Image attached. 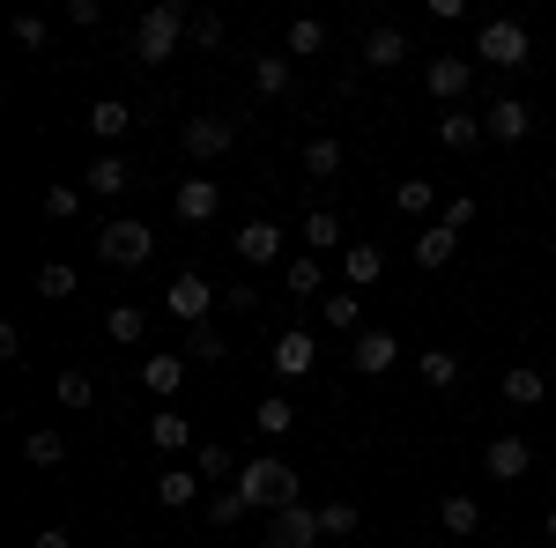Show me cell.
Segmentation results:
<instances>
[{
  "label": "cell",
  "mask_w": 556,
  "mask_h": 548,
  "mask_svg": "<svg viewBox=\"0 0 556 548\" xmlns=\"http://www.w3.org/2000/svg\"><path fill=\"white\" fill-rule=\"evenodd\" d=\"M186 30H193V15H186L178 0L141 8V23H134V60H141V67H164L178 44H186Z\"/></svg>",
  "instance_id": "cell-1"
},
{
  "label": "cell",
  "mask_w": 556,
  "mask_h": 548,
  "mask_svg": "<svg viewBox=\"0 0 556 548\" xmlns=\"http://www.w3.org/2000/svg\"><path fill=\"white\" fill-rule=\"evenodd\" d=\"M238 489H245V505H253V511H290V505H298V474L282 467V453H260V460H245Z\"/></svg>",
  "instance_id": "cell-2"
},
{
  "label": "cell",
  "mask_w": 556,
  "mask_h": 548,
  "mask_svg": "<svg viewBox=\"0 0 556 548\" xmlns=\"http://www.w3.org/2000/svg\"><path fill=\"white\" fill-rule=\"evenodd\" d=\"M149 253H156V230L134 222V215H112V222L97 230V259H104V267H149Z\"/></svg>",
  "instance_id": "cell-3"
},
{
  "label": "cell",
  "mask_w": 556,
  "mask_h": 548,
  "mask_svg": "<svg viewBox=\"0 0 556 548\" xmlns=\"http://www.w3.org/2000/svg\"><path fill=\"white\" fill-rule=\"evenodd\" d=\"M475 60H490V67H527V60H534L527 23H519V15H490V23L475 30Z\"/></svg>",
  "instance_id": "cell-4"
},
{
  "label": "cell",
  "mask_w": 556,
  "mask_h": 548,
  "mask_svg": "<svg viewBox=\"0 0 556 548\" xmlns=\"http://www.w3.org/2000/svg\"><path fill=\"white\" fill-rule=\"evenodd\" d=\"M186 156L193 164H215V156H230V141H238V119H223V112H208V119H186Z\"/></svg>",
  "instance_id": "cell-5"
},
{
  "label": "cell",
  "mask_w": 556,
  "mask_h": 548,
  "mask_svg": "<svg viewBox=\"0 0 556 548\" xmlns=\"http://www.w3.org/2000/svg\"><path fill=\"white\" fill-rule=\"evenodd\" d=\"M468 82H475V67L460 60V52H438V60L424 67V89L438 97V104H445V112H453V104L468 97Z\"/></svg>",
  "instance_id": "cell-6"
},
{
  "label": "cell",
  "mask_w": 556,
  "mask_h": 548,
  "mask_svg": "<svg viewBox=\"0 0 556 548\" xmlns=\"http://www.w3.org/2000/svg\"><path fill=\"white\" fill-rule=\"evenodd\" d=\"M349 364H356V371H364V379H386V371H393V364H401V341L386 334V327H364V334L349 341Z\"/></svg>",
  "instance_id": "cell-7"
},
{
  "label": "cell",
  "mask_w": 556,
  "mask_h": 548,
  "mask_svg": "<svg viewBox=\"0 0 556 548\" xmlns=\"http://www.w3.org/2000/svg\"><path fill=\"white\" fill-rule=\"evenodd\" d=\"M482 467H490V482H519V474H534V445L505 430V437L482 445Z\"/></svg>",
  "instance_id": "cell-8"
},
{
  "label": "cell",
  "mask_w": 556,
  "mask_h": 548,
  "mask_svg": "<svg viewBox=\"0 0 556 548\" xmlns=\"http://www.w3.org/2000/svg\"><path fill=\"white\" fill-rule=\"evenodd\" d=\"M260 548H319V511H312V505L275 511V526H267V541H260Z\"/></svg>",
  "instance_id": "cell-9"
},
{
  "label": "cell",
  "mask_w": 556,
  "mask_h": 548,
  "mask_svg": "<svg viewBox=\"0 0 556 548\" xmlns=\"http://www.w3.org/2000/svg\"><path fill=\"white\" fill-rule=\"evenodd\" d=\"M164 304H172V319H186V327H201V319H208V304H215V290L201 282V275H172V290H164Z\"/></svg>",
  "instance_id": "cell-10"
},
{
  "label": "cell",
  "mask_w": 556,
  "mask_h": 548,
  "mask_svg": "<svg viewBox=\"0 0 556 548\" xmlns=\"http://www.w3.org/2000/svg\"><path fill=\"white\" fill-rule=\"evenodd\" d=\"M230 245H238V259H253V267H275V259H282V222L260 215V222H245Z\"/></svg>",
  "instance_id": "cell-11"
},
{
  "label": "cell",
  "mask_w": 556,
  "mask_h": 548,
  "mask_svg": "<svg viewBox=\"0 0 556 548\" xmlns=\"http://www.w3.org/2000/svg\"><path fill=\"white\" fill-rule=\"evenodd\" d=\"M267 364H275V379H312V364H319V341H312V334H282Z\"/></svg>",
  "instance_id": "cell-12"
},
{
  "label": "cell",
  "mask_w": 556,
  "mask_h": 548,
  "mask_svg": "<svg viewBox=\"0 0 556 548\" xmlns=\"http://www.w3.org/2000/svg\"><path fill=\"white\" fill-rule=\"evenodd\" d=\"M408 60V30L401 23H371L364 30V67H401Z\"/></svg>",
  "instance_id": "cell-13"
},
{
  "label": "cell",
  "mask_w": 556,
  "mask_h": 548,
  "mask_svg": "<svg viewBox=\"0 0 556 548\" xmlns=\"http://www.w3.org/2000/svg\"><path fill=\"white\" fill-rule=\"evenodd\" d=\"M482 127H490V141H527L534 133V112H527V97H497Z\"/></svg>",
  "instance_id": "cell-14"
},
{
  "label": "cell",
  "mask_w": 556,
  "mask_h": 548,
  "mask_svg": "<svg viewBox=\"0 0 556 548\" xmlns=\"http://www.w3.org/2000/svg\"><path fill=\"white\" fill-rule=\"evenodd\" d=\"M497 393H505L513 408H542V400H549V371H534V364H513V371L497 379Z\"/></svg>",
  "instance_id": "cell-15"
},
{
  "label": "cell",
  "mask_w": 556,
  "mask_h": 548,
  "mask_svg": "<svg viewBox=\"0 0 556 548\" xmlns=\"http://www.w3.org/2000/svg\"><path fill=\"white\" fill-rule=\"evenodd\" d=\"M83 186H89V193H97V201H119V193H127V186H134V170L119 164L112 149H104V156H97V164L83 170Z\"/></svg>",
  "instance_id": "cell-16"
},
{
  "label": "cell",
  "mask_w": 556,
  "mask_h": 548,
  "mask_svg": "<svg viewBox=\"0 0 556 548\" xmlns=\"http://www.w3.org/2000/svg\"><path fill=\"white\" fill-rule=\"evenodd\" d=\"M215 208H223V186L215 178H186L178 186V222H208Z\"/></svg>",
  "instance_id": "cell-17"
},
{
  "label": "cell",
  "mask_w": 556,
  "mask_h": 548,
  "mask_svg": "<svg viewBox=\"0 0 556 548\" xmlns=\"http://www.w3.org/2000/svg\"><path fill=\"white\" fill-rule=\"evenodd\" d=\"M156 497H164V511H186L201 497V467H164L156 474Z\"/></svg>",
  "instance_id": "cell-18"
},
{
  "label": "cell",
  "mask_w": 556,
  "mask_h": 548,
  "mask_svg": "<svg viewBox=\"0 0 556 548\" xmlns=\"http://www.w3.org/2000/svg\"><path fill=\"white\" fill-rule=\"evenodd\" d=\"M453 253H460V230H453V222H424V238H416V267H445Z\"/></svg>",
  "instance_id": "cell-19"
},
{
  "label": "cell",
  "mask_w": 556,
  "mask_h": 548,
  "mask_svg": "<svg viewBox=\"0 0 556 548\" xmlns=\"http://www.w3.org/2000/svg\"><path fill=\"white\" fill-rule=\"evenodd\" d=\"M193 467H201V482H215V489H230L245 467H238V453L230 445H193Z\"/></svg>",
  "instance_id": "cell-20"
},
{
  "label": "cell",
  "mask_w": 556,
  "mask_h": 548,
  "mask_svg": "<svg viewBox=\"0 0 556 548\" xmlns=\"http://www.w3.org/2000/svg\"><path fill=\"white\" fill-rule=\"evenodd\" d=\"M379 275H386V253H379V245H349V253H342V282H349V290H371Z\"/></svg>",
  "instance_id": "cell-21"
},
{
  "label": "cell",
  "mask_w": 556,
  "mask_h": 548,
  "mask_svg": "<svg viewBox=\"0 0 556 548\" xmlns=\"http://www.w3.org/2000/svg\"><path fill=\"white\" fill-rule=\"evenodd\" d=\"M141 385H149L156 400H172L178 385H186V356H149V364H141Z\"/></svg>",
  "instance_id": "cell-22"
},
{
  "label": "cell",
  "mask_w": 556,
  "mask_h": 548,
  "mask_svg": "<svg viewBox=\"0 0 556 548\" xmlns=\"http://www.w3.org/2000/svg\"><path fill=\"white\" fill-rule=\"evenodd\" d=\"M127 127H134V112L119 97H97V104H89V133H97V141H119Z\"/></svg>",
  "instance_id": "cell-23"
},
{
  "label": "cell",
  "mask_w": 556,
  "mask_h": 548,
  "mask_svg": "<svg viewBox=\"0 0 556 548\" xmlns=\"http://www.w3.org/2000/svg\"><path fill=\"white\" fill-rule=\"evenodd\" d=\"M104 334L119 341V348H134V341L149 334V311H141V304H112V311H104Z\"/></svg>",
  "instance_id": "cell-24"
},
{
  "label": "cell",
  "mask_w": 556,
  "mask_h": 548,
  "mask_svg": "<svg viewBox=\"0 0 556 548\" xmlns=\"http://www.w3.org/2000/svg\"><path fill=\"white\" fill-rule=\"evenodd\" d=\"M416 371H424V385L453 393V385H460V356H453V348H424V356H416Z\"/></svg>",
  "instance_id": "cell-25"
},
{
  "label": "cell",
  "mask_w": 556,
  "mask_h": 548,
  "mask_svg": "<svg viewBox=\"0 0 556 548\" xmlns=\"http://www.w3.org/2000/svg\"><path fill=\"white\" fill-rule=\"evenodd\" d=\"M304 245H312V253H349L342 222H334L327 208H312V215H304Z\"/></svg>",
  "instance_id": "cell-26"
},
{
  "label": "cell",
  "mask_w": 556,
  "mask_h": 548,
  "mask_svg": "<svg viewBox=\"0 0 556 548\" xmlns=\"http://www.w3.org/2000/svg\"><path fill=\"white\" fill-rule=\"evenodd\" d=\"M149 445H156V453H186V445H193L186 416H172V408H164V416H149Z\"/></svg>",
  "instance_id": "cell-27"
},
{
  "label": "cell",
  "mask_w": 556,
  "mask_h": 548,
  "mask_svg": "<svg viewBox=\"0 0 556 548\" xmlns=\"http://www.w3.org/2000/svg\"><path fill=\"white\" fill-rule=\"evenodd\" d=\"M482 119H468V112H460V104H453V112H445V119H438V141H445V149H475V141H482Z\"/></svg>",
  "instance_id": "cell-28"
},
{
  "label": "cell",
  "mask_w": 556,
  "mask_h": 548,
  "mask_svg": "<svg viewBox=\"0 0 556 548\" xmlns=\"http://www.w3.org/2000/svg\"><path fill=\"white\" fill-rule=\"evenodd\" d=\"M438 526H445V534H475V526H482V505H475V497H460V489H453V497H445V505H438Z\"/></svg>",
  "instance_id": "cell-29"
},
{
  "label": "cell",
  "mask_w": 556,
  "mask_h": 548,
  "mask_svg": "<svg viewBox=\"0 0 556 548\" xmlns=\"http://www.w3.org/2000/svg\"><path fill=\"white\" fill-rule=\"evenodd\" d=\"M304 178H342V141H334V133H319V141L304 149Z\"/></svg>",
  "instance_id": "cell-30"
},
{
  "label": "cell",
  "mask_w": 556,
  "mask_h": 548,
  "mask_svg": "<svg viewBox=\"0 0 556 548\" xmlns=\"http://www.w3.org/2000/svg\"><path fill=\"white\" fill-rule=\"evenodd\" d=\"M319 319H327L334 334H356V319H364V304H356L349 290H334V296H319Z\"/></svg>",
  "instance_id": "cell-31"
},
{
  "label": "cell",
  "mask_w": 556,
  "mask_h": 548,
  "mask_svg": "<svg viewBox=\"0 0 556 548\" xmlns=\"http://www.w3.org/2000/svg\"><path fill=\"white\" fill-rule=\"evenodd\" d=\"M312 52H327V23L319 15H298L290 23V60H312Z\"/></svg>",
  "instance_id": "cell-32"
},
{
  "label": "cell",
  "mask_w": 556,
  "mask_h": 548,
  "mask_svg": "<svg viewBox=\"0 0 556 548\" xmlns=\"http://www.w3.org/2000/svg\"><path fill=\"white\" fill-rule=\"evenodd\" d=\"M253 422H260V437H290V422H298V408H290V400L275 393V400H260V408H253Z\"/></svg>",
  "instance_id": "cell-33"
},
{
  "label": "cell",
  "mask_w": 556,
  "mask_h": 548,
  "mask_svg": "<svg viewBox=\"0 0 556 548\" xmlns=\"http://www.w3.org/2000/svg\"><path fill=\"white\" fill-rule=\"evenodd\" d=\"M208 519H215V526H245V519H253V505H245V489H238V482H230V489H215Z\"/></svg>",
  "instance_id": "cell-34"
},
{
  "label": "cell",
  "mask_w": 556,
  "mask_h": 548,
  "mask_svg": "<svg viewBox=\"0 0 556 548\" xmlns=\"http://www.w3.org/2000/svg\"><path fill=\"white\" fill-rule=\"evenodd\" d=\"M253 89H260V97H282V89H290V60H282V52L253 60Z\"/></svg>",
  "instance_id": "cell-35"
},
{
  "label": "cell",
  "mask_w": 556,
  "mask_h": 548,
  "mask_svg": "<svg viewBox=\"0 0 556 548\" xmlns=\"http://www.w3.org/2000/svg\"><path fill=\"white\" fill-rule=\"evenodd\" d=\"M393 208H401V215H430V208H438L430 178H401V186H393Z\"/></svg>",
  "instance_id": "cell-36"
},
{
  "label": "cell",
  "mask_w": 556,
  "mask_h": 548,
  "mask_svg": "<svg viewBox=\"0 0 556 548\" xmlns=\"http://www.w3.org/2000/svg\"><path fill=\"white\" fill-rule=\"evenodd\" d=\"M23 453H30V467H60V460H67V437H60V430H30Z\"/></svg>",
  "instance_id": "cell-37"
},
{
  "label": "cell",
  "mask_w": 556,
  "mask_h": 548,
  "mask_svg": "<svg viewBox=\"0 0 556 548\" xmlns=\"http://www.w3.org/2000/svg\"><path fill=\"white\" fill-rule=\"evenodd\" d=\"M356 526H364V511L349 505V497H334V505H319V534H342V541H349Z\"/></svg>",
  "instance_id": "cell-38"
},
{
  "label": "cell",
  "mask_w": 556,
  "mask_h": 548,
  "mask_svg": "<svg viewBox=\"0 0 556 548\" xmlns=\"http://www.w3.org/2000/svg\"><path fill=\"white\" fill-rule=\"evenodd\" d=\"M282 290H290V296H319V259L298 253L290 267H282Z\"/></svg>",
  "instance_id": "cell-39"
},
{
  "label": "cell",
  "mask_w": 556,
  "mask_h": 548,
  "mask_svg": "<svg viewBox=\"0 0 556 548\" xmlns=\"http://www.w3.org/2000/svg\"><path fill=\"white\" fill-rule=\"evenodd\" d=\"M38 296H75V267H67V259H45L38 267Z\"/></svg>",
  "instance_id": "cell-40"
},
{
  "label": "cell",
  "mask_w": 556,
  "mask_h": 548,
  "mask_svg": "<svg viewBox=\"0 0 556 548\" xmlns=\"http://www.w3.org/2000/svg\"><path fill=\"white\" fill-rule=\"evenodd\" d=\"M45 215H52V222H75V215H83V193H75V186H45Z\"/></svg>",
  "instance_id": "cell-41"
},
{
  "label": "cell",
  "mask_w": 556,
  "mask_h": 548,
  "mask_svg": "<svg viewBox=\"0 0 556 548\" xmlns=\"http://www.w3.org/2000/svg\"><path fill=\"white\" fill-rule=\"evenodd\" d=\"M89 393H97L89 371H67V379H60V408H89Z\"/></svg>",
  "instance_id": "cell-42"
},
{
  "label": "cell",
  "mask_w": 556,
  "mask_h": 548,
  "mask_svg": "<svg viewBox=\"0 0 556 548\" xmlns=\"http://www.w3.org/2000/svg\"><path fill=\"white\" fill-rule=\"evenodd\" d=\"M186 38H193V44H208V52H215V44H223V15H215V8H201V15H193V30H186Z\"/></svg>",
  "instance_id": "cell-43"
},
{
  "label": "cell",
  "mask_w": 556,
  "mask_h": 548,
  "mask_svg": "<svg viewBox=\"0 0 556 548\" xmlns=\"http://www.w3.org/2000/svg\"><path fill=\"white\" fill-rule=\"evenodd\" d=\"M186 356H201V364H223V341H215L208 327H193V341H186Z\"/></svg>",
  "instance_id": "cell-44"
},
{
  "label": "cell",
  "mask_w": 556,
  "mask_h": 548,
  "mask_svg": "<svg viewBox=\"0 0 556 548\" xmlns=\"http://www.w3.org/2000/svg\"><path fill=\"white\" fill-rule=\"evenodd\" d=\"M15 44H30V52H45V23H38V15H15Z\"/></svg>",
  "instance_id": "cell-45"
},
{
  "label": "cell",
  "mask_w": 556,
  "mask_h": 548,
  "mask_svg": "<svg viewBox=\"0 0 556 548\" xmlns=\"http://www.w3.org/2000/svg\"><path fill=\"white\" fill-rule=\"evenodd\" d=\"M438 222H453V230H468V222H475V201H468V193H460V201H445V208H438Z\"/></svg>",
  "instance_id": "cell-46"
},
{
  "label": "cell",
  "mask_w": 556,
  "mask_h": 548,
  "mask_svg": "<svg viewBox=\"0 0 556 548\" xmlns=\"http://www.w3.org/2000/svg\"><path fill=\"white\" fill-rule=\"evenodd\" d=\"M223 304H230V311H260V290H253V282H238V290H223Z\"/></svg>",
  "instance_id": "cell-47"
},
{
  "label": "cell",
  "mask_w": 556,
  "mask_h": 548,
  "mask_svg": "<svg viewBox=\"0 0 556 548\" xmlns=\"http://www.w3.org/2000/svg\"><path fill=\"white\" fill-rule=\"evenodd\" d=\"M30 548H75V541H67L60 526H45V534H38V541H30Z\"/></svg>",
  "instance_id": "cell-48"
},
{
  "label": "cell",
  "mask_w": 556,
  "mask_h": 548,
  "mask_svg": "<svg viewBox=\"0 0 556 548\" xmlns=\"http://www.w3.org/2000/svg\"><path fill=\"white\" fill-rule=\"evenodd\" d=\"M542 534H549V541H556V511H549V519H542Z\"/></svg>",
  "instance_id": "cell-49"
},
{
  "label": "cell",
  "mask_w": 556,
  "mask_h": 548,
  "mask_svg": "<svg viewBox=\"0 0 556 548\" xmlns=\"http://www.w3.org/2000/svg\"><path fill=\"white\" fill-rule=\"evenodd\" d=\"M549 379H556V356H549Z\"/></svg>",
  "instance_id": "cell-50"
},
{
  "label": "cell",
  "mask_w": 556,
  "mask_h": 548,
  "mask_svg": "<svg viewBox=\"0 0 556 548\" xmlns=\"http://www.w3.org/2000/svg\"><path fill=\"white\" fill-rule=\"evenodd\" d=\"M549 267H556V245H549Z\"/></svg>",
  "instance_id": "cell-51"
}]
</instances>
